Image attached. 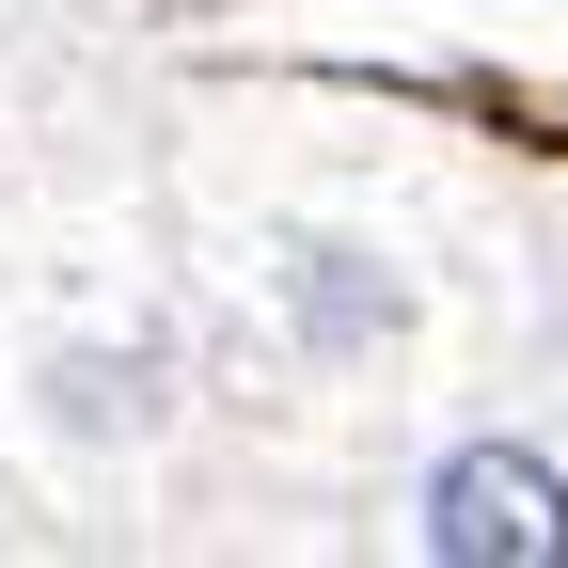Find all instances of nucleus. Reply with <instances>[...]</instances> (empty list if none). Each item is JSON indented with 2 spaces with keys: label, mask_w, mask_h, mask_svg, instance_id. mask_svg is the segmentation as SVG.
Returning <instances> with one entry per match:
<instances>
[{
  "label": "nucleus",
  "mask_w": 568,
  "mask_h": 568,
  "mask_svg": "<svg viewBox=\"0 0 568 568\" xmlns=\"http://www.w3.org/2000/svg\"><path fill=\"white\" fill-rule=\"evenodd\" d=\"M426 552L443 568H568V474L521 443H474L426 474Z\"/></svg>",
  "instance_id": "f257e3e1"
}]
</instances>
